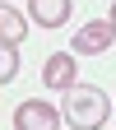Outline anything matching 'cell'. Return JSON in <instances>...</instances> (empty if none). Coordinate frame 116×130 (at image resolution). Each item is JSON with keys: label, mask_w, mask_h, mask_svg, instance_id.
I'll return each mask as SVG.
<instances>
[{"label": "cell", "mask_w": 116, "mask_h": 130, "mask_svg": "<svg viewBox=\"0 0 116 130\" xmlns=\"http://www.w3.org/2000/svg\"><path fill=\"white\" fill-rule=\"evenodd\" d=\"M28 37V19L14 5H5V0H0V46H19Z\"/></svg>", "instance_id": "5"}, {"label": "cell", "mask_w": 116, "mask_h": 130, "mask_svg": "<svg viewBox=\"0 0 116 130\" xmlns=\"http://www.w3.org/2000/svg\"><path fill=\"white\" fill-rule=\"evenodd\" d=\"M111 42H116L111 23H107V19H93V23H84V28L74 32V46H70V51H74V56H102Z\"/></svg>", "instance_id": "4"}, {"label": "cell", "mask_w": 116, "mask_h": 130, "mask_svg": "<svg viewBox=\"0 0 116 130\" xmlns=\"http://www.w3.org/2000/svg\"><path fill=\"white\" fill-rule=\"evenodd\" d=\"M14 74H19V56H14V46H0V84H9Z\"/></svg>", "instance_id": "7"}, {"label": "cell", "mask_w": 116, "mask_h": 130, "mask_svg": "<svg viewBox=\"0 0 116 130\" xmlns=\"http://www.w3.org/2000/svg\"><path fill=\"white\" fill-rule=\"evenodd\" d=\"M107 23H111V32H116V5H111V14H107Z\"/></svg>", "instance_id": "8"}, {"label": "cell", "mask_w": 116, "mask_h": 130, "mask_svg": "<svg viewBox=\"0 0 116 130\" xmlns=\"http://www.w3.org/2000/svg\"><path fill=\"white\" fill-rule=\"evenodd\" d=\"M28 14L42 28H60L65 19H70V0H28Z\"/></svg>", "instance_id": "6"}, {"label": "cell", "mask_w": 116, "mask_h": 130, "mask_svg": "<svg viewBox=\"0 0 116 130\" xmlns=\"http://www.w3.org/2000/svg\"><path fill=\"white\" fill-rule=\"evenodd\" d=\"M42 84L51 88V93H70V88L79 84V56H74V51L46 56V65H42Z\"/></svg>", "instance_id": "2"}, {"label": "cell", "mask_w": 116, "mask_h": 130, "mask_svg": "<svg viewBox=\"0 0 116 130\" xmlns=\"http://www.w3.org/2000/svg\"><path fill=\"white\" fill-rule=\"evenodd\" d=\"M107 111H111V98L97 84H74L70 93H65V111L60 116L74 130H102L107 125Z\"/></svg>", "instance_id": "1"}, {"label": "cell", "mask_w": 116, "mask_h": 130, "mask_svg": "<svg viewBox=\"0 0 116 130\" xmlns=\"http://www.w3.org/2000/svg\"><path fill=\"white\" fill-rule=\"evenodd\" d=\"M14 130H60V111L42 98H28L14 107Z\"/></svg>", "instance_id": "3"}]
</instances>
